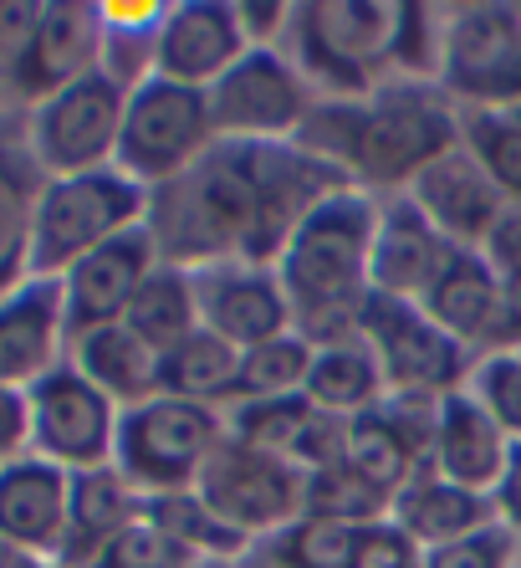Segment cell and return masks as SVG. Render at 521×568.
I'll use <instances>...</instances> for the list:
<instances>
[{"mask_svg":"<svg viewBox=\"0 0 521 568\" xmlns=\"http://www.w3.org/2000/svg\"><path fill=\"white\" fill-rule=\"evenodd\" d=\"M491 503H496V523L521 538V446H511L507 471H501V481H496Z\"/></svg>","mask_w":521,"mask_h":568,"instance_id":"cell-46","label":"cell"},{"mask_svg":"<svg viewBox=\"0 0 521 568\" xmlns=\"http://www.w3.org/2000/svg\"><path fill=\"white\" fill-rule=\"evenodd\" d=\"M67 503H72V471L21 456L0 466V554L57 558L67 538Z\"/></svg>","mask_w":521,"mask_h":568,"instance_id":"cell-18","label":"cell"},{"mask_svg":"<svg viewBox=\"0 0 521 568\" xmlns=\"http://www.w3.org/2000/svg\"><path fill=\"white\" fill-rule=\"evenodd\" d=\"M378 195L348 185L317 200L276 252V277L292 303V328L307 344H338L358 333L368 303V252H374Z\"/></svg>","mask_w":521,"mask_h":568,"instance_id":"cell-3","label":"cell"},{"mask_svg":"<svg viewBox=\"0 0 521 568\" xmlns=\"http://www.w3.org/2000/svg\"><path fill=\"white\" fill-rule=\"evenodd\" d=\"M31 399V456L62 466V471H98L113 466V440H118V405L88 384L72 364L52 369L41 384L27 389Z\"/></svg>","mask_w":521,"mask_h":568,"instance_id":"cell-13","label":"cell"},{"mask_svg":"<svg viewBox=\"0 0 521 568\" xmlns=\"http://www.w3.org/2000/svg\"><path fill=\"white\" fill-rule=\"evenodd\" d=\"M292 144L368 195H405L435 159L460 144V108L435 82L394 78L368 98H323Z\"/></svg>","mask_w":521,"mask_h":568,"instance_id":"cell-2","label":"cell"},{"mask_svg":"<svg viewBox=\"0 0 521 568\" xmlns=\"http://www.w3.org/2000/svg\"><path fill=\"white\" fill-rule=\"evenodd\" d=\"M507 113H511V119H517V123H521V103H517V108H507Z\"/></svg>","mask_w":521,"mask_h":568,"instance_id":"cell-49","label":"cell"},{"mask_svg":"<svg viewBox=\"0 0 521 568\" xmlns=\"http://www.w3.org/2000/svg\"><path fill=\"white\" fill-rule=\"evenodd\" d=\"M0 568H67L57 558H21V554H0Z\"/></svg>","mask_w":521,"mask_h":568,"instance_id":"cell-48","label":"cell"},{"mask_svg":"<svg viewBox=\"0 0 521 568\" xmlns=\"http://www.w3.org/2000/svg\"><path fill=\"white\" fill-rule=\"evenodd\" d=\"M358 538H364V528H348L333 517H297L292 528L256 542L251 554L266 568H353Z\"/></svg>","mask_w":521,"mask_h":568,"instance_id":"cell-33","label":"cell"},{"mask_svg":"<svg viewBox=\"0 0 521 568\" xmlns=\"http://www.w3.org/2000/svg\"><path fill=\"white\" fill-rule=\"evenodd\" d=\"M460 149L501 195L521 205V123L507 108H460Z\"/></svg>","mask_w":521,"mask_h":568,"instance_id":"cell-34","label":"cell"},{"mask_svg":"<svg viewBox=\"0 0 521 568\" xmlns=\"http://www.w3.org/2000/svg\"><path fill=\"white\" fill-rule=\"evenodd\" d=\"M313 369V344L302 333H282L272 344L246 348L241 354V384H235V405L246 399H282V395H302Z\"/></svg>","mask_w":521,"mask_h":568,"instance_id":"cell-36","label":"cell"},{"mask_svg":"<svg viewBox=\"0 0 521 568\" xmlns=\"http://www.w3.org/2000/svg\"><path fill=\"white\" fill-rule=\"evenodd\" d=\"M31 456V399L27 389L0 384V466Z\"/></svg>","mask_w":521,"mask_h":568,"instance_id":"cell-44","label":"cell"},{"mask_svg":"<svg viewBox=\"0 0 521 568\" xmlns=\"http://www.w3.org/2000/svg\"><path fill=\"white\" fill-rule=\"evenodd\" d=\"M159 266V246L149 236V225H129L113 241H103L98 252H88L72 272L62 277L67 297V323L72 333H88L98 323H118L139 297L144 277Z\"/></svg>","mask_w":521,"mask_h":568,"instance_id":"cell-17","label":"cell"},{"mask_svg":"<svg viewBox=\"0 0 521 568\" xmlns=\"http://www.w3.org/2000/svg\"><path fill=\"white\" fill-rule=\"evenodd\" d=\"M450 241L415 211L409 195H378V225H374V252H368V292L378 297H399L419 303L425 287L440 272Z\"/></svg>","mask_w":521,"mask_h":568,"instance_id":"cell-22","label":"cell"},{"mask_svg":"<svg viewBox=\"0 0 521 568\" xmlns=\"http://www.w3.org/2000/svg\"><path fill=\"white\" fill-rule=\"evenodd\" d=\"M241 384V348L225 344L221 333L195 328L180 348L164 354V395L195 399L210 410H231Z\"/></svg>","mask_w":521,"mask_h":568,"instance_id":"cell-29","label":"cell"},{"mask_svg":"<svg viewBox=\"0 0 521 568\" xmlns=\"http://www.w3.org/2000/svg\"><path fill=\"white\" fill-rule=\"evenodd\" d=\"M358 338L374 348L389 395L445 399L466 389L470 369H476V354L466 344H456L445 328H435L419 303H399V297L368 292L364 313H358Z\"/></svg>","mask_w":521,"mask_h":568,"instance_id":"cell-12","label":"cell"},{"mask_svg":"<svg viewBox=\"0 0 521 568\" xmlns=\"http://www.w3.org/2000/svg\"><path fill=\"white\" fill-rule=\"evenodd\" d=\"M405 0H317L297 6L287 57L317 98L348 103L405 78Z\"/></svg>","mask_w":521,"mask_h":568,"instance_id":"cell-4","label":"cell"},{"mask_svg":"<svg viewBox=\"0 0 521 568\" xmlns=\"http://www.w3.org/2000/svg\"><path fill=\"white\" fill-rule=\"evenodd\" d=\"M195 303H200V328L221 333L225 344L241 354L282 338L292 328V303L282 292L276 266L260 262H215L195 272Z\"/></svg>","mask_w":521,"mask_h":568,"instance_id":"cell-14","label":"cell"},{"mask_svg":"<svg viewBox=\"0 0 521 568\" xmlns=\"http://www.w3.org/2000/svg\"><path fill=\"white\" fill-rule=\"evenodd\" d=\"M353 568H425V548H419L405 528L374 523V528H364V538H358Z\"/></svg>","mask_w":521,"mask_h":568,"instance_id":"cell-41","label":"cell"},{"mask_svg":"<svg viewBox=\"0 0 521 568\" xmlns=\"http://www.w3.org/2000/svg\"><path fill=\"white\" fill-rule=\"evenodd\" d=\"M419 307H425L435 328H445L476 358L501 348V272L481 252L450 246L435 282L419 297Z\"/></svg>","mask_w":521,"mask_h":568,"instance_id":"cell-20","label":"cell"},{"mask_svg":"<svg viewBox=\"0 0 521 568\" xmlns=\"http://www.w3.org/2000/svg\"><path fill=\"white\" fill-rule=\"evenodd\" d=\"M517 11H521V6H517Z\"/></svg>","mask_w":521,"mask_h":568,"instance_id":"cell-51","label":"cell"},{"mask_svg":"<svg viewBox=\"0 0 521 568\" xmlns=\"http://www.w3.org/2000/svg\"><path fill=\"white\" fill-rule=\"evenodd\" d=\"M195 568H210V564H195ZM225 568H231V564H225Z\"/></svg>","mask_w":521,"mask_h":568,"instance_id":"cell-50","label":"cell"},{"mask_svg":"<svg viewBox=\"0 0 521 568\" xmlns=\"http://www.w3.org/2000/svg\"><path fill=\"white\" fill-rule=\"evenodd\" d=\"M425 568H521V538L501 523L425 554Z\"/></svg>","mask_w":521,"mask_h":568,"instance_id":"cell-40","label":"cell"},{"mask_svg":"<svg viewBox=\"0 0 521 568\" xmlns=\"http://www.w3.org/2000/svg\"><path fill=\"white\" fill-rule=\"evenodd\" d=\"M235 21H241L246 47H276V52H287L297 6H282V0H272V6H266V0H256V6H235Z\"/></svg>","mask_w":521,"mask_h":568,"instance_id":"cell-43","label":"cell"},{"mask_svg":"<svg viewBox=\"0 0 521 568\" xmlns=\"http://www.w3.org/2000/svg\"><path fill=\"white\" fill-rule=\"evenodd\" d=\"M435 88L456 108L521 103V11L496 0L445 6Z\"/></svg>","mask_w":521,"mask_h":568,"instance_id":"cell-8","label":"cell"},{"mask_svg":"<svg viewBox=\"0 0 521 568\" xmlns=\"http://www.w3.org/2000/svg\"><path fill=\"white\" fill-rule=\"evenodd\" d=\"M481 256L501 272V277H511V272H521V205L517 200H507V211L496 215L491 236H486Z\"/></svg>","mask_w":521,"mask_h":568,"instance_id":"cell-45","label":"cell"},{"mask_svg":"<svg viewBox=\"0 0 521 568\" xmlns=\"http://www.w3.org/2000/svg\"><path fill=\"white\" fill-rule=\"evenodd\" d=\"M123 323H129L144 344H154L159 354H170V348H180L190 333L200 328V303H195V272H184V266H170L159 262L154 272L144 277V287H139V297L129 303V313H123Z\"/></svg>","mask_w":521,"mask_h":568,"instance_id":"cell-31","label":"cell"},{"mask_svg":"<svg viewBox=\"0 0 521 568\" xmlns=\"http://www.w3.org/2000/svg\"><path fill=\"white\" fill-rule=\"evenodd\" d=\"M389 523L405 528L409 538L430 554V548H445V542L491 528L496 503L481 497V491H466V487H456V481H445V476H435V471H419L389 503Z\"/></svg>","mask_w":521,"mask_h":568,"instance_id":"cell-26","label":"cell"},{"mask_svg":"<svg viewBox=\"0 0 521 568\" xmlns=\"http://www.w3.org/2000/svg\"><path fill=\"white\" fill-rule=\"evenodd\" d=\"M195 497L221 517L235 538H246L256 548V542L276 538L302 517L307 476L292 462L272 456V450H256L246 440L225 436L215 446V456L205 462V471H200Z\"/></svg>","mask_w":521,"mask_h":568,"instance_id":"cell-11","label":"cell"},{"mask_svg":"<svg viewBox=\"0 0 521 568\" xmlns=\"http://www.w3.org/2000/svg\"><path fill=\"white\" fill-rule=\"evenodd\" d=\"M302 399L323 415L358 420V415L378 410V405L389 399V384H384V369H378L374 348L353 333V338L313 348V369H307V384H302Z\"/></svg>","mask_w":521,"mask_h":568,"instance_id":"cell-27","label":"cell"},{"mask_svg":"<svg viewBox=\"0 0 521 568\" xmlns=\"http://www.w3.org/2000/svg\"><path fill=\"white\" fill-rule=\"evenodd\" d=\"M139 507L144 497L113 471V466H98V471H78L72 476V503H67V538L57 564L67 568H103L108 554L118 548V538L139 523Z\"/></svg>","mask_w":521,"mask_h":568,"instance_id":"cell-25","label":"cell"},{"mask_svg":"<svg viewBox=\"0 0 521 568\" xmlns=\"http://www.w3.org/2000/svg\"><path fill=\"white\" fill-rule=\"evenodd\" d=\"M333 190H348L333 164L297 144H215L200 164L149 190V236L159 262L200 272L215 262L272 266L297 221Z\"/></svg>","mask_w":521,"mask_h":568,"instance_id":"cell-1","label":"cell"},{"mask_svg":"<svg viewBox=\"0 0 521 568\" xmlns=\"http://www.w3.org/2000/svg\"><path fill=\"white\" fill-rule=\"evenodd\" d=\"M302 517H333L348 528H374L389 523V497L378 487H368L353 466H327V471L307 476V497H302Z\"/></svg>","mask_w":521,"mask_h":568,"instance_id":"cell-37","label":"cell"},{"mask_svg":"<svg viewBox=\"0 0 521 568\" xmlns=\"http://www.w3.org/2000/svg\"><path fill=\"white\" fill-rule=\"evenodd\" d=\"M41 180L0 159V292L27 277L31 262V211H37Z\"/></svg>","mask_w":521,"mask_h":568,"instance_id":"cell-38","label":"cell"},{"mask_svg":"<svg viewBox=\"0 0 521 568\" xmlns=\"http://www.w3.org/2000/svg\"><path fill=\"white\" fill-rule=\"evenodd\" d=\"M501 348H521V272L501 277Z\"/></svg>","mask_w":521,"mask_h":568,"instance_id":"cell-47","label":"cell"},{"mask_svg":"<svg viewBox=\"0 0 521 568\" xmlns=\"http://www.w3.org/2000/svg\"><path fill=\"white\" fill-rule=\"evenodd\" d=\"M164 11H170V0H98V16H103L98 72L113 78L123 93H133L139 82L154 78L159 21H164Z\"/></svg>","mask_w":521,"mask_h":568,"instance_id":"cell-28","label":"cell"},{"mask_svg":"<svg viewBox=\"0 0 521 568\" xmlns=\"http://www.w3.org/2000/svg\"><path fill=\"white\" fill-rule=\"evenodd\" d=\"M405 195L415 200V211L425 215L450 246H470V252H481L496 215L507 211V195L486 180V170L460 144L435 159Z\"/></svg>","mask_w":521,"mask_h":568,"instance_id":"cell-21","label":"cell"},{"mask_svg":"<svg viewBox=\"0 0 521 568\" xmlns=\"http://www.w3.org/2000/svg\"><path fill=\"white\" fill-rule=\"evenodd\" d=\"M205 98L215 139L225 144H292L323 103L302 67L276 47H246V57Z\"/></svg>","mask_w":521,"mask_h":568,"instance_id":"cell-10","label":"cell"},{"mask_svg":"<svg viewBox=\"0 0 521 568\" xmlns=\"http://www.w3.org/2000/svg\"><path fill=\"white\" fill-rule=\"evenodd\" d=\"M466 395L496 420V430L521 446V348H491L476 358L466 379Z\"/></svg>","mask_w":521,"mask_h":568,"instance_id":"cell-39","label":"cell"},{"mask_svg":"<svg viewBox=\"0 0 521 568\" xmlns=\"http://www.w3.org/2000/svg\"><path fill=\"white\" fill-rule=\"evenodd\" d=\"M67 364L88 384H98L118 410H133V405L164 395V354L154 344H144L123 317L118 323H98L88 333H72Z\"/></svg>","mask_w":521,"mask_h":568,"instance_id":"cell-23","label":"cell"},{"mask_svg":"<svg viewBox=\"0 0 521 568\" xmlns=\"http://www.w3.org/2000/svg\"><path fill=\"white\" fill-rule=\"evenodd\" d=\"M41 11L47 6H37V0H0V78L6 82L16 78V67L27 57L31 37L41 27Z\"/></svg>","mask_w":521,"mask_h":568,"instance_id":"cell-42","label":"cell"},{"mask_svg":"<svg viewBox=\"0 0 521 568\" xmlns=\"http://www.w3.org/2000/svg\"><path fill=\"white\" fill-rule=\"evenodd\" d=\"M149 190L118 170H92L72 180H41L31 211V262L27 277H67L88 252L113 241L129 225H144Z\"/></svg>","mask_w":521,"mask_h":568,"instance_id":"cell-5","label":"cell"},{"mask_svg":"<svg viewBox=\"0 0 521 568\" xmlns=\"http://www.w3.org/2000/svg\"><path fill=\"white\" fill-rule=\"evenodd\" d=\"M215 144L221 139H215V123H210V98L200 88L149 78L129 93L113 170L129 174L133 185L159 190L180 180L190 164H200Z\"/></svg>","mask_w":521,"mask_h":568,"instance_id":"cell-7","label":"cell"},{"mask_svg":"<svg viewBox=\"0 0 521 568\" xmlns=\"http://www.w3.org/2000/svg\"><path fill=\"white\" fill-rule=\"evenodd\" d=\"M72 323H67L62 277H21L0 292V384L31 389L67 364Z\"/></svg>","mask_w":521,"mask_h":568,"instance_id":"cell-15","label":"cell"},{"mask_svg":"<svg viewBox=\"0 0 521 568\" xmlns=\"http://www.w3.org/2000/svg\"><path fill=\"white\" fill-rule=\"evenodd\" d=\"M98 52H103V16L88 0H52L41 11V27L31 37L27 57L16 67V98L37 108L41 98L62 93L67 82L98 72Z\"/></svg>","mask_w":521,"mask_h":568,"instance_id":"cell-19","label":"cell"},{"mask_svg":"<svg viewBox=\"0 0 521 568\" xmlns=\"http://www.w3.org/2000/svg\"><path fill=\"white\" fill-rule=\"evenodd\" d=\"M241 57H246V37H241L235 6L225 0H180L159 21L154 78L164 82L210 93Z\"/></svg>","mask_w":521,"mask_h":568,"instance_id":"cell-16","label":"cell"},{"mask_svg":"<svg viewBox=\"0 0 521 568\" xmlns=\"http://www.w3.org/2000/svg\"><path fill=\"white\" fill-rule=\"evenodd\" d=\"M343 466H353V471L364 476L368 487L384 491L389 503L409 487V481H415L419 471H430V466H425V456L409 446V436L389 420V410H384V405H378V410H368V415H358V420H348Z\"/></svg>","mask_w":521,"mask_h":568,"instance_id":"cell-30","label":"cell"},{"mask_svg":"<svg viewBox=\"0 0 521 568\" xmlns=\"http://www.w3.org/2000/svg\"><path fill=\"white\" fill-rule=\"evenodd\" d=\"M507 456H511V440L496 430V420L466 395L440 399V415H435V446H430V471L456 481L466 491H481L491 497L501 471H507Z\"/></svg>","mask_w":521,"mask_h":568,"instance_id":"cell-24","label":"cell"},{"mask_svg":"<svg viewBox=\"0 0 521 568\" xmlns=\"http://www.w3.org/2000/svg\"><path fill=\"white\" fill-rule=\"evenodd\" d=\"M225 440V410H210L195 399L159 395L118 415L113 471L129 481L139 497H170V491H195L205 462Z\"/></svg>","mask_w":521,"mask_h":568,"instance_id":"cell-6","label":"cell"},{"mask_svg":"<svg viewBox=\"0 0 521 568\" xmlns=\"http://www.w3.org/2000/svg\"><path fill=\"white\" fill-rule=\"evenodd\" d=\"M313 405L302 395H282V399H246V405H231L225 410V436L246 440L256 450H272L282 462H292L313 425Z\"/></svg>","mask_w":521,"mask_h":568,"instance_id":"cell-35","label":"cell"},{"mask_svg":"<svg viewBox=\"0 0 521 568\" xmlns=\"http://www.w3.org/2000/svg\"><path fill=\"white\" fill-rule=\"evenodd\" d=\"M129 93L103 72L67 82L62 93L27 108V159L41 180L113 170L118 133H123Z\"/></svg>","mask_w":521,"mask_h":568,"instance_id":"cell-9","label":"cell"},{"mask_svg":"<svg viewBox=\"0 0 521 568\" xmlns=\"http://www.w3.org/2000/svg\"><path fill=\"white\" fill-rule=\"evenodd\" d=\"M144 517L154 523L164 538L180 548V554H190L195 564H241V558L251 554L246 538H235L231 528H225L221 517L210 513L205 503H200L195 491H170V497H144Z\"/></svg>","mask_w":521,"mask_h":568,"instance_id":"cell-32","label":"cell"}]
</instances>
